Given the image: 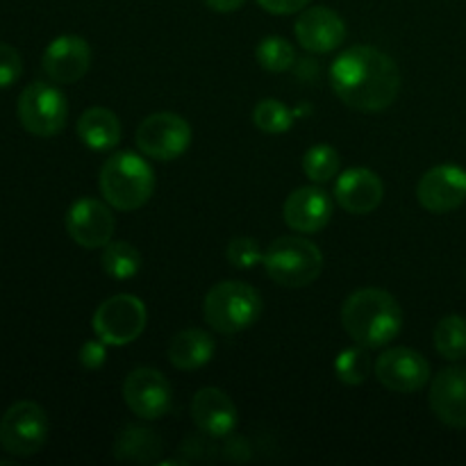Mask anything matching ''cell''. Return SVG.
<instances>
[{"mask_svg": "<svg viewBox=\"0 0 466 466\" xmlns=\"http://www.w3.org/2000/svg\"><path fill=\"white\" fill-rule=\"evenodd\" d=\"M399 64L373 46L344 50L330 68V85L339 100L358 112H382L400 94Z\"/></svg>", "mask_w": 466, "mask_h": 466, "instance_id": "1", "label": "cell"}, {"mask_svg": "<svg viewBox=\"0 0 466 466\" xmlns=\"http://www.w3.org/2000/svg\"><path fill=\"white\" fill-rule=\"evenodd\" d=\"M341 326L355 344L382 349L403 330V309L390 291L367 287L341 305Z\"/></svg>", "mask_w": 466, "mask_h": 466, "instance_id": "2", "label": "cell"}, {"mask_svg": "<svg viewBox=\"0 0 466 466\" xmlns=\"http://www.w3.org/2000/svg\"><path fill=\"white\" fill-rule=\"evenodd\" d=\"M155 191V173L150 164L137 153L123 150L112 155L100 168V194L109 208L118 212H135L144 208Z\"/></svg>", "mask_w": 466, "mask_h": 466, "instance_id": "3", "label": "cell"}, {"mask_svg": "<svg viewBox=\"0 0 466 466\" xmlns=\"http://www.w3.org/2000/svg\"><path fill=\"white\" fill-rule=\"evenodd\" d=\"M259 314H262V296L246 282H218L205 296V321L221 335H237L246 330L258 321Z\"/></svg>", "mask_w": 466, "mask_h": 466, "instance_id": "4", "label": "cell"}, {"mask_svg": "<svg viewBox=\"0 0 466 466\" xmlns=\"http://www.w3.org/2000/svg\"><path fill=\"white\" fill-rule=\"evenodd\" d=\"M267 276L276 285L300 289L308 287L321 276L323 255L309 239L303 237H278L267 250L262 259Z\"/></svg>", "mask_w": 466, "mask_h": 466, "instance_id": "5", "label": "cell"}, {"mask_svg": "<svg viewBox=\"0 0 466 466\" xmlns=\"http://www.w3.org/2000/svg\"><path fill=\"white\" fill-rule=\"evenodd\" d=\"M18 121L30 135L48 139L66 126V96L48 82H32L18 96Z\"/></svg>", "mask_w": 466, "mask_h": 466, "instance_id": "6", "label": "cell"}, {"mask_svg": "<svg viewBox=\"0 0 466 466\" xmlns=\"http://www.w3.org/2000/svg\"><path fill=\"white\" fill-rule=\"evenodd\" d=\"M48 440V417L35 400H18L0 419V444L16 458H30Z\"/></svg>", "mask_w": 466, "mask_h": 466, "instance_id": "7", "label": "cell"}, {"mask_svg": "<svg viewBox=\"0 0 466 466\" xmlns=\"http://www.w3.org/2000/svg\"><path fill=\"white\" fill-rule=\"evenodd\" d=\"M148 321L146 305L132 294L103 300L94 314V332L107 346H127L141 337Z\"/></svg>", "mask_w": 466, "mask_h": 466, "instance_id": "8", "label": "cell"}, {"mask_svg": "<svg viewBox=\"0 0 466 466\" xmlns=\"http://www.w3.org/2000/svg\"><path fill=\"white\" fill-rule=\"evenodd\" d=\"M137 146L146 157L173 162L182 157L191 144V127L173 112H157L146 116L137 127Z\"/></svg>", "mask_w": 466, "mask_h": 466, "instance_id": "9", "label": "cell"}, {"mask_svg": "<svg viewBox=\"0 0 466 466\" xmlns=\"http://www.w3.org/2000/svg\"><path fill=\"white\" fill-rule=\"evenodd\" d=\"M123 400L144 421H157L171 412L173 390L171 382L157 369H135L123 382Z\"/></svg>", "mask_w": 466, "mask_h": 466, "instance_id": "10", "label": "cell"}, {"mask_svg": "<svg viewBox=\"0 0 466 466\" xmlns=\"http://www.w3.org/2000/svg\"><path fill=\"white\" fill-rule=\"evenodd\" d=\"M376 378L385 390L396 394H414L431 382V364L421 353L405 346L387 349L376 360Z\"/></svg>", "mask_w": 466, "mask_h": 466, "instance_id": "11", "label": "cell"}, {"mask_svg": "<svg viewBox=\"0 0 466 466\" xmlns=\"http://www.w3.org/2000/svg\"><path fill=\"white\" fill-rule=\"evenodd\" d=\"M417 198L432 214H449L466 200V171L458 164H440L421 176Z\"/></svg>", "mask_w": 466, "mask_h": 466, "instance_id": "12", "label": "cell"}, {"mask_svg": "<svg viewBox=\"0 0 466 466\" xmlns=\"http://www.w3.org/2000/svg\"><path fill=\"white\" fill-rule=\"evenodd\" d=\"M114 214L109 209V203H100L96 198H80L68 208L66 212V232L77 246L91 250L103 248L112 241Z\"/></svg>", "mask_w": 466, "mask_h": 466, "instance_id": "13", "label": "cell"}, {"mask_svg": "<svg viewBox=\"0 0 466 466\" xmlns=\"http://www.w3.org/2000/svg\"><path fill=\"white\" fill-rule=\"evenodd\" d=\"M428 405L444 426L466 428V367H449L435 376L428 391Z\"/></svg>", "mask_w": 466, "mask_h": 466, "instance_id": "14", "label": "cell"}, {"mask_svg": "<svg viewBox=\"0 0 466 466\" xmlns=\"http://www.w3.org/2000/svg\"><path fill=\"white\" fill-rule=\"evenodd\" d=\"M296 39L308 53H332L346 39V23L330 7H305L294 25Z\"/></svg>", "mask_w": 466, "mask_h": 466, "instance_id": "15", "label": "cell"}, {"mask_svg": "<svg viewBox=\"0 0 466 466\" xmlns=\"http://www.w3.org/2000/svg\"><path fill=\"white\" fill-rule=\"evenodd\" d=\"M46 76L57 85H73L82 80L91 66V48L82 36L64 35L50 41L41 59Z\"/></svg>", "mask_w": 466, "mask_h": 466, "instance_id": "16", "label": "cell"}, {"mask_svg": "<svg viewBox=\"0 0 466 466\" xmlns=\"http://www.w3.org/2000/svg\"><path fill=\"white\" fill-rule=\"evenodd\" d=\"M191 419L200 435L209 440L230 437L237 428V408L226 391L205 387L191 400Z\"/></svg>", "mask_w": 466, "mask_h": 466, "instance_id": "17", "label": "cell"}, {"mask_svg": "<svg viewBox=\"0 0 466 466\" xmlns=\"http://www.w3.org/2000/svg\"><path fill=\"white\" fill-rule=\"evenodd\" d=\"M282 217L291 230L314 235L330 223L332 198L319 187H300L294 194L287 196Z\"/></svg>", "mask_w": 466, "mask_h": 466, "instance_id": "18", "label": "cell"}, {"mask_svg": "<svg viewBox=\"0 0 466 466\" xmlns=\"http://www.w3.org/2000/svg\"><path fill=\"white\" fill-rule=\"evenodd\" d=\"M385 198V185L371 168L355 167L339 176L335 185V200L349 214H371Z\"/></svg>", "mask_w": 466, "mask_h": 466, "instance_id": "19", "label": "cell"}, {"mask_svg": "<svg viewBox=\"0 0 466 466\" xmlns=\"http://www.w3.org/2000/svg\"><path fill=\"white\" fill-rule=\"evenodd\" d=\"M214 349L217 344L209 332L187 328V330L177 332L168 344V362L180 371H196L214 358Z\"/></svg>", "mask_w": 466, "mask_h": 466, "instance_id": "20", "label": "cell"}, {"mask_svg": "<svg viewBox=\"0 0 466 466\" xmlns=\"http://www.w3.org/2000/svg\"><path fill=\"white\" fill-rule=\"evenodd\" d=\"M77 137L91 150H112L121 141V121L107 107H89L77 118Z\"/></svg>", "mask_w": 466, "mask_h": 466, "instance_id": "21", "label": "cell"}, {"mask_svg": "<svg viewBox=\"0 0 466 466\" xmlns=\"http://www.w3.org/2000/svg\"><path fill=\"white\" fill-rule=\"evenodd\" d=\"M159 453H162V440L150 428L127 426L114 441V458L118 462L153 464Z\"/></svg>", "mask_w": 466, "mask_h": 466, "instance_id": "22", "label": "cell"}, {"mask_svg": "<svg viewBox=\"0 0 466 466\" xmlns=\"http://www.w3.org/2000/svg\"><path fill=\"white\" fill-rule=\"evenodd\" d=\"M100 264H103V271L114 280H130L139 273L141 255L127 241H109L107 246H103Z\"/></svg>", "mask_w": 466, "mask_h": 466, "instance_id": "23", "label": "cell"}, {"mask_svg": "<svg viewBox=\"0 0 466 466\" xmlns=\"http://www.w3.org/2000/svg\"><path fill=\"white\" fill-rule=\"evenodd\" d=\"M435 341L437 353L444 360L458 362L466 358V319L460 314H449L435 326Z\"/></svg>", "mask_w": 466, "mask_h": 466, "instance_id": "24", "label": "cell"}, {"mask_svg": "<svg viewBox=\"0 0 466 466\" xmlns=\"http://www.w3.org/2000/svg\"><path fill=\"white\" fill-rule=\"evenodd\" d=\"M371 355H369L367 346H353V349H346L337 355L335 360V373L344 385L358 387L362 382H367V378L371 376Z\"/></svg>", "mask_w": 466, "mask_h": 466, "instance_id": "25", "label": "cell"}, {"mask_svg": "<svg viewBox=\"0 0 466 466\" xmlns=\"http://www.w3.org/2000/svg\"><path fill=\"white\" fill-rule=\"evenodd\" d=\"M339 153L328 144H317L305 153L303 171L317 185H326L339 173Z\"/></svg>", "mask_w": 466, "mask_h": 466, "instance_id": "26", "label": "cell"}, {"mask_svg": "<svg viewBox=\"0 0 466 466\" xmlns=\"http://www.w3.org/2000/svg\"><path fill=\"white\" fill-rule=\"evenodd\" d=\"M258 62L268 73H285L294 66V46L282 36H267L258 46Z\"/></svg>", "mask_w": 466, "mask_h": 466, "instance_id": "27", "label": "cell"}, {"mask_svg": "<svg viewBox=\"0 0 466 466\" xmlns=\"http://www.w3.org/2000/svg\"><path fill=\"white\" fill-rule=\"evenodd\" d=\"M253 123L267 135H282L294 126V114L276 98H264L255 105Z\"/></svg>", "mask_w": 466, "mask_h": 466, "instance_id": "28", "label": "cell"}, {"mask_svg": "<svg viewBox=\"0 0 466 466\" xmlns=\"http://www.w3.org/2000/svg\"><path fill=\"white\" fill-rule=\"evenodd\" d=\"M226 255L228 262L237 268H253L258 267V264H262L264 259L262 248H259L258 241L250 239V237H237V239H232L230 244H228Z\"/></svg>", "mask_w": 466, "mask_h": 466, "instance_id": "29", "label": "cell"}, {"mask_svg": "<svg viewBox=\"0 0 466 466\" xmlns=\"http://www.w3.org/2000/svg\"><path fill=\"white\" fill-rule=\"evenodd\" d=\"M23 59L14 46L0 41V89H7L21 77Z\"/></svg>", "mask_w": 466, "mask_h": 466, "instance_id": "30", "label": "cell"}, {"mask_svg": "<svg viewBox=\"0 0 466 466\" xmlns=\"http://www.w3.org/2000/svg\"><path fill=\"white\" fill-rule=\"evenodd\" d=\"M105 341H86L85 346L80 349V364L85 369H89V371H94V369L103 367L105 358H107V353H105Z\"/></svg>", "mask_w": 466, "mask_h": 466, "instance_id": "31", "label": "cell"}, {"mask_svg": "<svg viewBox=\"0 0 466 466\" xmlns=\"http://www.w3.org/2000/svg\"><path fill=\"white\" fill-rule=\"evenodd\" d=\"M309 0H258L262 9L276 16H287V14H299L308 7Z\"/></svg>", "mask_w": 466, "mask_h": 466, "instance_id": "32", "label": "cell"}, {"mask_svg": "<svg viewBox=\"0 0 466 466\" xmlns=\"http://www.w3.org/2000/svg\"><path fill=\"white\" fill-rule=\"evenodd\" d=\"M244 3L246 0H205V5H208L212 12H218V14L237 12V9H239Z\"/></svg>", "mask_w": 466, "mask_h": 466, "instance_id": "33", "label": "cell"}]
</instances>
